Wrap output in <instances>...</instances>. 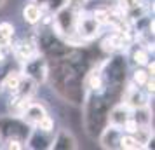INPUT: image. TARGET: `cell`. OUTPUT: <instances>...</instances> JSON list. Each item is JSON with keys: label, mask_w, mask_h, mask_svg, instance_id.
Wrapping results in <instances>:
<instances>
[{"label": "cell", "mask_w": 155, "mask_h": 150, "mask_svg": "<svg viewBox=\"0 0 155 150\" xmlns=\"http://www.w3.org/2000/svg\"><path fill=\"white\" fill-rule=\"evenodd\" d=\"M47 82L51 84L52 91L63 101L70 103L73 107H80L84 103V75L66 59L49 63Z\"/></svg>", "instance_id": "cell-1"}, {"label": "cell", "mask_w": 155, "mask_h": 150, "mask_svg": "<svg viewBox=\"0 0 155 150\" xmlns=\"http://www.w3.org/2000/svg\"><path fill=\"white\" fill-rule=\"evenodd\" d=\"M80 107H82L84 131L91 140H96L101 129L108 124V110L112 107V103L99 91V93H85L84 103Z\"/></svg>", "instance_id": "cell-2"}, {"label": "cell", "mask_w": 155, "mask_h": 150, "mask_svg": "<svg viewBox=\"0 0 155 150\" xmlns=\"http://www.w3.org/2000/svg\"><path fill=\"white\" fill-rule=\"evenodd\" d=\"M31 129L33 128L23 117L11 114L0 115V143L7 142V140H19L25 143Z\"/></svg>", "instance_id": "cell-3"}, {"label": "cell", "mask_w": 155, "mask_h": 150, "mask_svg": "<svg viewBox=\"0 0 155 150\" xmlns=\"http://www.w3.org/2000/svg\"><path fill=\"white\" fill-rule=\"evenodd\" d=\"M77 7H73L71 4H66L64 7L56 11L52 14V23L49 28L56 33L59 38H66V37L73 35L75 32V19H77Z\"/></svg>", "instance_id": "cell-4"}, {"label": "cell", "mask_w": 155, "mask_h": 150, "mask_svg": "<svg viewBox=\"0 0 155 150\" xmlns=\"http://www.w3.org/2000/svg\"><path fill=\"white\" fill-rule=\"evenodd\" d=\"M103 32V25L91 14V12H78L77 11V19H75V35L78 38H82L84 42H91L96 40L98 37H101Z\"/></svg>", "instance_id": "cell-5"}, {"label": "cell", "mask_w": 155, "mask_h": 150, "mask_svg": "<svg viewBox=\"0 0 155 150\" xmlns=\"http://www.w3.org/2000/svg\"><path fill=\"white\" fill-rule=\"evenodd\" d=\"M21 73L30 77V79H33L38 86L45 84L47 75H49V59L44 54L37 52L35 56H31L25 63H21Z\"/></svg>", "instance_id": "cell-6"}, {"label": "cell", "mask_w": 155, "mask_h": 150, "mask_svg": "<svg viewBox=\"0 0 155 150\" xmlns=\"http://www.w3.org/2000/svg\"><path fill=\"white\" fill-rule=\"evenodd\" d=\"M122 128L119 126H113V124H106L105 128L101 129V133L98 135V143L101 148L106 150H115L119 148V142H120V136H122Z\"/></svg>", "instance_id": "cell-7"}, {"label": "cell", "mask_w": 155, "mask_h": 150, "mask_svg": "<svg viewBox=\"0 0 155 150\" xmlns=\"http://www.w3.org/2000/svg\"><path fill=\"white\" fill-rule=\"evenodd\" d=\"M51 148L52 150H77L78 142H77V138L73 136V133H71L70 129L59 128V129H56L54 135H52Z\"/></svg>", "instance_id": "cell-8"}, {"label": "cell", "mask_w": 155, "mask_h": 150, "mask_svg": "<svg viewBox=\"0 0 155 150\" xmlns=\"http://www.w3.org/2000/svg\"><path fill=\"white\" fill-rule=\"evenodd\" d=\"M51 142H52V135L33 128L30 136L26 138V142H25V147L31 150H47L51 148Z\"/></svg>", "instance_id": "cell-9"}, {"label": "cell", "mask_w": 155, "mask_h": 150, "mask_svg": "<svg viewBox=\"0 0 155 150\" xmlns=\"http://www.w3.org/2000/svg\"><path fill=\"white\" fill-rule=\"evenodd\" d=\"M131 117V108L124 105L122 101L119 103H113L110 110H108V124H113V126H119L122 128V124Z\"/></svg>", "instance_id": "cell-10"}, {"label": "cell", "mask_w": 155, "mask_h": 150, "mask_svg": "<svg viewBox=\"0 0 155 150\" xmlns=\"http://www.w3.org/2000/svg\"><path fill=\"white\" fill-rule=\"evenodd\" d=\"M49 112H47V108H45V105L44 103H40V101H30V105L26 107V110H25V114L21 115L25 121L28 122L31 128H35L37 122L42 119L44 115H47Z\"/></svg>", "instance_id": "cell-11"}, {"label": "cell", "mask_w": 155, "mask_h": 150, "mask_svg": "<svg viewBox=\"0 0 155 150\" xmlns=\"http://www.w3.org/2000/svg\"><path fill=\"white\" fill-rule=\"evenodd\" d=\"M42 14H44V9L40 5H37L33 2H28V4H25V7L21 11V18L23 21L30 25V26H37L40 19H42Z\"/></svg>", "instance_id": "cell-12"}, {"label": "cell", "mask_w": 155, "mask_h": 150, "mask_svg": "<svg viewBox=\"0 0 155 150\" xmlns=\"http://www.w3.org/2000/svg\"><path fill=\"white\" fill-rule=\"evenodd\" d=\"M19 80H21V70L14 72V70H9L2 80H0V87L2 91H5L9 94H14L18 91V86H19Z\"/></svg>", "instance_id": "cell-13"}, {"label": "cell", "mask_w": 155, "mask_h": 150, "mask_svg": "<svg viewBox=\"0 0 155 150\" xmlns=\"http://www.w3.org/2000/svg\"><path fill=\"white\" fill-rule=\"evenodd\" d=\"M131 117H133L138 126H152L153 122V112L150 105H145V107H138L131 110Z\"/></svg>", "instance_id": "cell-14"}, {"label": "cell", "mask_w": 155, "mask_h": 150, "mask_svg": "<svg viewBox=\"0 0 155 150\" xmlns=\"http://www.w3.org/2000/svg\"><path fill=\"white\" fill-rule=\"evenodd\" d=\"M37 84L33 79H30L26 75H23L21 73V80H19V86H18V91L14 94H19V96H26V98H33V94L37 93Z\"/></svg>", "instance_id": "cell-15"}, {"label": "cell", "mask_w": 155, "mask_h": 150, "mask_svg": "<svg viewBox=\"0 0 155 150\" xmlns=\"http://www.w3.org/2000/svg\"><path fill=\"white\" fill-rule=\"evenodd\" d=\"M131 59H133L134 66H145L152 58H150V52H148L145 47H141V44H138V45H134L133 51H131Z\"/></svg>", "instance_id": "cell-16"}, {"label": "cell", "mask_w": 155, "mask_h": 150, "mask_svg": "<svg viewBox=\"0 0 155 150\" xmlns=\"http://www.w3.org/2000/svg\"><path fill=\"white\" fill-rule=\"evenodd\" d=\"M133 136L136 138V142L141 145V148H147L148 142L153 138V129H152V126H138L136 131L133 133Z\"/></svg>", "instance_id": "cell-17"}, {"label": "cell", "mask_w": 155, "mask_h": 150, "mask_svg": "<svg viewBox=\"0 0 155 150\" xmlns=\"http://www.w3.org/2000/svg\"><path fill=\"white\" fill-rule=\"evenodd\" d=\"M119 148H122V150H140L141 145L136 142V138H134L131 133H122L120 142H119Z\"/></svg>", "instance_id": "cell-18"}, {"label": "cell", "mask_w": 155, "mask_h": 150, "mask_svg": "<svg viewBox=\"0 0 155 150\" xmlns=\"http://www.w3.org/2000/svg\"><path fill=\"white\" fill-rule=\"evenodd\" d=\"M37 129H40L44 133H49V135H54V131H56V121H54V117L52 115H44L40 121L37 122Z\"/></svg>", "instance_id": "cell-19"}, {"label": "cell", "mask_w": 155, "mask_h": 150, "mask_svg": "<svg viewBox=\"0 0 155 150\" xmlns=\"http://www.w3.org/2000/svg\"><path fill=\"white\" fill-rule=\"evenodd\" d=\"M150 79V75H148V72L145 70V66H136L133 70V77H131V82H133L134 86L138 87H143L147 84V80Z\"/></svg>", "instance_id": "cell-20"}, {"label": "cell", "mask_w": 155, "mask_h": 150, "mask_svg": "<svg viewBox=\"0 0 155 150\" xmlns=\"http://www.w3.org/2000/svg\"><path fill=\"white\" fill-rule=\"evenodd\" d=\"M68 4V0H47V5H45V11L54 14L56 11H59L61 7H64Z\"/></svg>", "instance_id": "cell-21"}, {"label": "cell", "mask_w": 155, "mask_h": 150, "mask_svg": "<svg viewBox=\"0 0 155 150\" xmlns=\"http://www.w3.org/2000/svg\"><path fill=\"white\" fill-rule=\"evenodd\" d=\"M136 128H138V124H136V121H134L133 117H129V119L122 124V131H124V133H131V135H133L134 131H136Z\"/></svg>", "instance_id": "cell-22"}, {"label": "cell", "mask_w": 155, "mask_h": 150, "mask_svg": "<svg viewBox=\"0 0 155 150\" xmlns=\"http://www.w3.org/2000/svg\"><path fill=\"white\" fill-rule=\"evenodd\" d=\"M145 91H147V94H150V96H153L155 93V82H153V77H150V79L147 80V84H145Z\"/></svg>", "instance_id": "cell-23"}, {"label": "cell", "mask_w": 155, "mask_h": 150, "mask_svg": "<svg viewBox=\"0 0 155 150\" xmlns=\"http://www.w3.org/2000/svg\"><path fill=\"white\" fill-rule=\"evenodd\" d=\"M30 2H33V4H37V5H40V7L45 11V5H47V0H30Z\"/></svg>", "instance_id": "cell-24"}, {"label": "cell", "mask_w": 155, "mask_h": 150, "mask_svg": "<svg viewBox=\"0 0 155 150\" xmlns=\"http://www.w3.org/2000/svg\"><path fill=\"white\" fill-rule=\"evenodd\" d=\"M5 4H7V0H0V9L4 7V5H5Z\"/></svg>", "instance_id": "cell-25"}]
</instances>
